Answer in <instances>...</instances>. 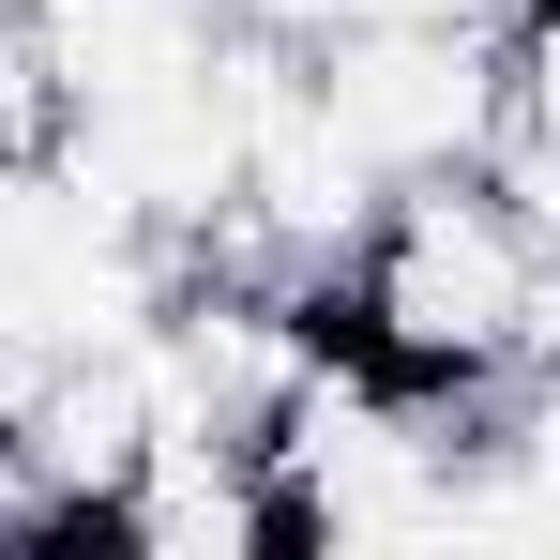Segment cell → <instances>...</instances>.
I'll list each match as a JSON object with an SVG mask.
<instances>
[{
  "label": "cell",
  "instance_id": "277c9868",
  "mask_svg": "<svg viewBox=\"0 0 560 560\" xmlns=\"http://www.w3.org/2000/svg\"><path fill=\"white\" fill-rule=\"evenodd\" d=\"M106 530L167 546V560H258V546H288V500H273L258 440H137V469L106 485Z\"/></svg>",
  "mask_w": 560,
  "mask_h": 560
},
{
  "label": "cell",
  "instance_id": "3957f363",
  "mask_svg": "<svg viewBox=\"0 0 560 560\" xmlns=\"http://www.w3.org/2000/svg\"><path fill=\"white\" fill-rule=\"evenodd\" d=\"M303 106L364 152L378 183L500 167V121H515V31H455V15H334V31L303 46Z\"/></svg>",
  "mask_w": 560,
  "mask_h": 560
},
{
  "label": "cell",
  "instance_id": "6da1fadb",
  "mask_svg": "<svg viewBox=\"0 0 560 560\" xmlns=\"http://www.w3.org/2000/svg\"><path fill=\"white\" fill-rule=\"evenodd\" d=\"M334 334L394 364L440 409H485L515 378L560 364V228L500 167H440V183H394L364 228V258L334 273Z\"/></svg>",
  "mask_w": 560,
  "mask_h": 560
},
{
  "label": "cell",
  "instance_id": "7a4b0ae2",
  "mask_svg": "<svg viewBox=\"0 0 560 560\" xmlns=\"http://www.w3.org/2000/svg\"><path fill=\"white\" fill-rule=\"evenodd\" d=\"M288 500V546H440V485H455V409L364 364L349 334H318L288 409L258 424Z\"/></svg>",
  "mask_w": 560,
  "mask_h": 560
}]
</instances>
